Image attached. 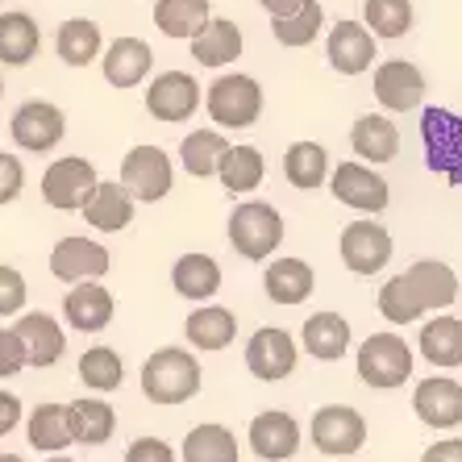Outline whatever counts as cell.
<instances>
[{
  "mask_svg": "<svg viewBox=\"0 0 462 462\" xmlns=\"http://www.w3.org/2000/svg\"><path fill=\"white\" fill-rule=\"evenodd\" d=\"M200 379H205L200 358L188 355L183 346H162L142 363V392L151 404H162V409L188 404L200 392Z\"/></svg>",
  "mask_w": 462,
  "mask_h": 462,
  "instance_id": "1",
  "label": "cell"
},
{
  "mask_svg": "<svg viewBox=\"0 0 462 462\" xmlns=\"http://www.w3.org/2000/svg\"><path fill=\"white\" fill-rule=\"evenodd\" d=\"M205 108L208 121L221 129H250L263 117V84L254 76H242V71H229V76H217L205 92Z\"/></svg>",
  "mask_w": 462,
  "mask_h": 462,
  "instance_id": "2",
  "label": "cell"
},
{
  "mask_svg": "<svg viewBox=\"0 0 462 462\" xmlns=\"http://www.w3.org/2000/svg\"><path fill=\"white\" fill-rule=\"evenodd\" d=\"M283 242V217L275 205L267 200H242V205L229 213V246L242 258L258 263V258H271Z\"/></svg>",
  "mask_w": 462,
  "mask_h": 462,
  "instance_id": "3",
  "label": "cell"
},
{
  "mask_svg": "<svg viewBox=\"0 0 462 462\" xmlns=\"http://www.w3.org/2000/svg\"><path fill=\"white\" fill-rule=\"evenodd\" d=\"M412 346L400 334H371L358 346V379L375 392H396L412 379Z\"/></svg>",
  "mask_w": 462,
  "mask_h": 462,
  "instance_id": "4",
  "label": "cell"
},
{
  "mask_svg": "<svg viewBox=\"0 0 462 462\" xmlns=\"http://www.w3.org/2000/svg\"><path fill=\"white\" fill-rule=\"evenodd\" d=\"M100 183L105 180L97 175V167L88 159H79V154L54 159L42 171V200L51 208H59V213H84V208L92 205V196H97Z\"/></svg>",
  "mask_w": 462,
  "mask_h": 462,
  "instance_id": "5",
  "label": "cell"
},
{
  "mask_svg": "<svg viewBox=\"0 0 462 462\" xmlns=\"http://www.w3.org/2000/svg\"><path fill=\"white\" fill-rule=\"evenodd\" d=\"M309 433H312V446L325 458H350V454H358L366 446V420L350 404H325V409H317L309 420Z\"/></svg>",
  "mask_w": 462,
  "mask_h": 462,
  "instance_id": "6",
  "label": "cell"
},
{
  "mask_svg": "<svg viewBox=\"0 0 462 462\" xmlns=\"http://www.w3.org/2000/svg\"><path fill=\"white\" fill-rule=\"evenodd\" d=\"M329 192H334L337 205L355 208V213H383L387 200H392V188L387 180L371 167V162H342L329 175Z\"/></svg>",
  "mask_w": 462,
  "mask_h": 462,
  "instance_id": "7",
  "label": "cell"
},
{
  "mask_svg": "<svg viewBox=\"0 0 462 462\" xmlns=\"http://www.w3.org/2000/svg\"><path fill=\"white\" fill-rule=\"evenodd\" d=\"M121 183L129 188L134 200L154 205V200H162V196L171 192L175 167H171V159H167L162 146H134V151L121 159Z\"/></svg>",
  "mask_w": 462,
  "mask_h": 462,
  "instance_id": "8",
  "label": "cell"
},
{
  "mask_svg": "<svg viewBox=\"0 0 462 462\" xmlns=\"http://www.w3.org/2000/svg\"><path fill=\"white\" fill-rule=\"evenodd\" d=\"M9 134L22 151L46 154V151H54V142L67 134V117H63V108L51 105V100H25L9 117Z\"/></svg>",
  "mask_w": 462,
  "mask_h": 462,
  "instance_id": "9",
  "label": "cell"
},
{
  "mask_svg": "<svg viewBox=\"0 0 462 462\" xmlns=\"http://www.w3.org/2000/svg\"><path fill=\"white\" fill-rule=\"evenodd\" d=\"M108 267H113V258L92 237H63L51 250V275L71 283V288L76 283H100V275H108Z\"/></svg>",
  "mask_w": 462,
  "mask_h": 462,
  "instance_id": "10",
  "label": "cell"
},
{
  "mask_svg": "<svg viewBox=\"0 0 462 462\" xmlns=\"http://www.w3.org/2000/svg\"><path fill=\"white\" fill-rule=\"evenodd\" d=\"M246 366H250V375L263 379V383L288 379L296 371V342H291L288 329H280V325L254 329V337L246 342Z\"/></svg>",
  "mask_w": 462,
  "mask_h": 462,
  "instance_id": "11",
  "label": "cell"
},
{
  "mask_svg": "<svg viewBox=\"0 0 462 462\" xmlns=\"http://www.w3.org/2000/svg\"><path fill=\"white\" fill-rule=\"evenodd\" d=\"M200 108V84H196L188 71H162L151 79L146 88V113L154 121H167V125H180Z\"/></svg>",
  "mask_w": 462,
  "mask_h": 462,
  "instance_id": "12",
  "label": "cell"
},
{
  "mask_svg": "<svg viewBox=\"0 0 462 462\" xmlns=\"http://www.w3.org/2000/svg\"><path fill=\"white\" fill-rule=\"evenodd\" d=\"M337 254L355 275H379L392 258V234L375 221H355L337 237Z\"/></svg>",
  "mask_w": 462,
  "mask_h": 462,
  "instance_id": "13",
  "label": "cell"
},
{
  "mask_svg": "<svg viewBox=\"0 0 462 462\" xmlns=\"http://www.w3.org/2000/svg\"><path fill=\"white\" fill-rule=\"evenodd\" d=\"M412 412L430 430H454V425H462V383L450 375L420 379L417 392H412Z\"/></svg>",
  "mask_w": 462,
  "mask_h": 462,
  "instance_id": "14",
  "label": "cell"
},
{
  "mask_svg": "<svg viewBox=\"0 0 462 462\" xmlns=\"http://www.w3.org/2000/svg\"><path fill=\"white\" fill-rule=\"evenodd\" d=\"M375 100L383 113H412L425 100V76L409 59H387L375 67Z\"/></svg>",
  "mask_w": 462,
  "mask_h": 462,
  "instance_id": "15",
  "label": "cell"
},
{
  "mask_svg": "<svg viewBox=\"0 0 462 462\" xmlns=\"http://www.w3.org/2000/svg\"><path fill=\"white\" fill-rule=\"evenodd\" d=\"M325 54L337 76H363L375 67V33L358 22H337L325 38Z\"/></svg>",
  "mask_w": 462,
  "mask_h": 462,
  "instance_id": "16",
  "label": "cell"
},
{
  "mask_svg": "<svg viewBox=\"0 0 462 462\" xmlns=\"http://www.w3.org/2000/svg\"><path fill=\"white\" fill-rule=\"evenodd\" d=\"M250 450L267 462H288L300 450V425L291 412L267 409L250 420Z\"/></svg>",
  "mask_w": 462,
  "mask_h": 462,
  "instance_id": "17",
  "label": "cell"
},
{
  "mask_svg": "<svg viewBox=\"0 0 462 462\" xmlns=\"http://www.w3.org/2000/svg\"><path fill=\"white\" fill-rule=\"evenodd\" d=\"M63 317L79 334H100L113 321V291L100 283H76L63 296Z\"/></svg>",
  "mask_w": 462,
  "mask_h": 462,
  "instance_id": "18",
  "label": "cell"
},
{
  "mask_svg": "<svg viewBox=\"0 0 462 462\" xmlns=\"http://www.w3.org/2000/svg\"><path fill=\"white\" fill-rule=\"evenodd\" d=\"M151 67L154 54L142 38H117V42H108L105 59H100V71H105V79L113 88H138L151 76Z\"/></svg>",
  "mask_w": 462,
  "mask_h": 462,
  "instance_id": "19",
  "label": "cell"
},
{
  "mask_svg": "<svg viewBox=\"0 0 462 462\" xmlns=\"http://www.w3.org/2000/svg\"><path fill=\"white\" fill-rule=\"evenodd\" d=\"M350 146H355L358 159H366L371 167H383L400 154V129L387 113H366L355 121L350 129Z\"/></svg>",
  "mask_w": 462,
  "mask_h": 462,
  "instance_id": "20",
  "label": "cell"
},
{
  "mask_svg": "<svg viewBox=\"0 0 462 462\" xmlns=\"http://www.w3.org/2000/svg\"><path fill=\"white\" fill-rule=\"evenodd\" d=\"M300 346L317 363H337L350 350V325L342 312H312L300 325Z\"/></svg>",
  "mask_w": 462,
  "mask_h": 462,
  "instance_id": "21",
  "label": "cell"
},
{
  "mask_svg": "<svg viewBox=\"0 0 462 462\" xmlns=\"http://www.w3.org/2000/svg\"><path fill=\"white\" fill-rule=\"evenodd\" d=\"M263 288H267L271 304L291 309V304H304L312 296L317 275H312V267L304 263V258H275V263L267 267V275H263Z\"/></svg>",
  "mask_w": 462,
  "mask_h": 462,
  "instance_id": "22",
  "label": "cell"
},
{
  "mask_svg": "<svg viewBox=\"0 0 462 462\" xmlns=\"http://www.w3.org/2000/svg\"><path fill=\"white\" fill-rule=\"evenodd\" d=\"M134 196H129V188L121 180H105L97 188V196H92V205L84 208L88 226L100 229V234H121V229L134 226Z\"/></svg>",
  "mask_w": 462,
  "mask_h": 462,
  "instance_id": "23",
  "label": "cell"
},
{
  "mask_svg": "<svg viewBox=\"0 0 462 462\" xmlns=\"http://www.w3.org/2000/svg\"><path fill=\"white\" fill-rule=\"evenodd\" d=\"M242 46H246V38H242V30H237L229 17H217V22H208L205 30H200V38H192V59L200 67H229L242 59Z\"/></svg>",
  "mask_w": 462,
  "mask_h": 462,
  "instance_id": "24",
  "label": "cell"
},
{
  "mask_svg": "<svg viewBox=\"0 0 462 462\" xmlns=\"http://www.w3.org/2000/svg\"><path fill=\"white\" fill-rule=\"evenodd\" d=\"M30 346V366H54L67 350L63 325L54 321L51 312H22V321L13 325Z\"/></svg>",
  "mask_w": 462,
  "mask_h": 462,
  "instance_id": "25",
  "label": "cell"
},
{
  "mask_svg": "<svg viewBox=\"0 0 462 462\" xmlns=\"http://www.w3.org/2000/svg\"><path fill=\"white\" fill-rule=\"evenodd\" d=\"M404 275H409V283L417 288L420 300H425V309H450L458 300V275L441 258H417Z\"/></svg>",
  "mask_w": 462,
  "mask_h": 462,
  "instance_id": "26",
  "label": "cell"
},
{
  "mask_svg": "<svg viewBox=\"0 0 462 462\" xmlns=\"http://www.w3.org/2000/svg\"><path fill=\"white\" fill-rule=\"evenodd\" d=\"M171 288L183 300H213L221 291V263L213 254H183L171 267Z\"/></svg>",
  "mask_w": 462,
  "mask_h": 462,
  "instance_id": "27",
  "label": "cell"
},
{
  "mask_svg": "<svg viewBox=\"0 0 462 462\" xmlns=\"http://www.w3.org/2000/svg\"><path fill=\"white\" fill-rule=\"evenodd\" d=\"M54 51L67 67H88L105 59V38H100V25L92 17H71V22L59 25L54 33Z\"/></svg>",
  "mask_w": 462,
  "mask_h": 462,
  "instance_id": "28",
  "label": "cell"
},
{
  "mask_svg": "<svg viewBox=\"0 0 462 462\" xmlns=\"http://www.w3.org/2000/svg\"><path fill=\"white\" fill-rule=\"evenodd\" d=\"M67 420H71V438L79 446H105L113 433H117V412L108 400L97 396H84V400H71L67 404Z\"/></svg>",
  "mask_w": 462,
  "mask_h": 462,
  "instance_id": "29",
  "label": "cell"
},
{
  "mask_svg": "<svg viewBox=\"0 0 462 462\" xmlns=\"http://www.w3.org/2000/svg\"><path fill=\"white\" fill-rule=\"evenodd\" d=\"M38 46H42V30H38V22H33L30 13H22V9L0 13V63H9V67L33 63Z\"/></svg>",
  "mask_w": 462,
  "mask_h": 462,
  "instance_id": "30",
  "label": "cell"
},
{
  "mask_svg": "<svg viewBox=\"0 0 462 462\" xmlns=\"http://www.w3.org/2000/svg\"><path fill=\"white\" fill-rule=\"evenodd\" d=\"M420 358L441 371L462 366V321L458 317H433V321L420 325Z\"/></svg>",
  "mask_w": 462,
  "mask_h": 462,
  "instance_id": "31",
  "label": "cell"
},
{
  "mask_svg": "<svg viewBox=\"0 0 462 462\" xmlns=\"http://www.w3.org/2000/svg\"><path fill=\"white\" fill-rule=\"evenodd\" d=\"M208 22H213L208 17V0H154V25L167 38L192 42V38H200V30Z\"/></svg>",
  "mask_w": 462,
  "mask_h": 462,
  "instance_id": "32",
  "label": "cell"
},
{
  "mask_svg": "<svg viewBox=\"0 0 462 462\" xmlns=\"http://www.w3.org/2000/svg\"><path fill=\"white\" fill-rule=\"evenodd\" d=\"M183 334L196 350H226L229 342L237 337V317L221 304H205V309H196L188 321H183Z\"/></svg>",
  "mask_w": 462,
  "mask_h": 462,
  "instance_id": "33",
  "label": "cell"
},
{
  "mask_svg": "<svg viewBox=\"0 0 462 462\" xmlns=\"http://www.w3.org/2000/svg\"><path fill=\"white\" fill-rule=\"evenodd\" d=\"M283 175H288L291 188L317 192L329 180V151L321 142H291L288 154H283Z\"/></svg>",
  "mask_w": 462,
  "mask_h": 462,
  "instance_id": "34",
  "label": "cell"
},
{
  "mask_svg": "<svg viewBox=\"0 0 462 462\" xmlns=\"http://www.w3.org/2000/svg\"><path fill=\"white\" fill-rule=\"evenodd\" d=\"M226 154H229V142L221 138V129H192V134L180 142L183 171L196 175V180H208V175L221 171V159H226Z\"/></svg>",
  "mask_w": 462,
  "mask_h": 462,
  "instance_id": "35",
  "label": "cell"
},
{
  "mask_svg": "<svg viewBox=\"0 0 462 462\" xmlns=\"http://www.w3.org/2000/svg\"><path fill=\"white\" fill-rule=\"evenodd\" d=\"M180 462H237V438L226 425H196L180 446Z\"/></svg>",
  "mask_w": 462,
  "mask_h": 462,
  "instance_id": "36",
  "label": "cell"
},
{
  "mask_svg": "<svg viewBox=\"0 0 462 462\" xmlns=\"http://www.w3.org/2000/svg\"><path fill=\"white\" fill-rule=\"evenodd\" d=\"M25 433H30L33 450H42V454H63L76 441L71 438V420H67V404H38L30 412Z\"/></svg>",
  "mask_w": 462,
  "mask_h": 462,
  "instance_id": "37",
  "label": "cell"
},
{
  "mask_svg": "<svg viewBox=\"0 0 462 462\" xmlns=\"http://www.w3.org/2000/svg\"><path fill=\"white\" fill-rule=\"evenodd\" d=\"M221 188L234 196H246L254 192L258 183H263V175H267V162H263V154H258V146H229V154L221 159Z\"/></svg>",
  "mask_w": 462,
  "mask_h": 462,
  "instance_id": "38",
  "label": "cell"
},
{
  "mask_svg": "<svg viewBox=\"0 0 462 462\" xmlns=\"http://www.w3.org/2000/svg\"><path fill=\"white\" fill-rule=\"evenodd\" d=\"M321 25H325L321 0H304L291 17H275V22H271V33H275V42L280 46L300 51V46H312L317 38H321Z\"/></svg>",
  "mask_w": 462,
  "mask_h": 462,
  "instance_id": "39",
  "label": "cell"
},
{
  "mask_svg": "<svg viewBox=\"0 0 462 462\" xmlns=\"http://www.w3.org/2000/svg\"><path fill=\"white\" fill-rule=\"evenodd\" d=\"M363 25L375 38L396 42L412 30V0H366L363 5Z\"/></svg>",
  "mask_w": 462,
  "mask_h": 462,
  "instance_id": "40",
  "label": "cell"
},
{
  "mask_svg": "<svg viewBox=\"0 0 462 462\" xmlns=\"http://www.w3.org/2000/svg\"><path fill=\"white\" fill-rule=\"evenodd\" d=\"M379 312H383L392 325H412L425 317V300L417 296V288L409 283V275H392V280L379 288Z\"/></svg>",
  "mask_w": 462,
  "mask_h": 462,
  "instance_id": "41",
  "label": "cell"
},
{
  "mask_svg": "<svg viewBox=\"0 0 462 462\" xmlns=\"http://www.w3.org/2000/svg\"><path fill=\"white\" fill-rule=\"evenodd\" d=\"M79 379H84L88 392H117L121 379H125V363L113 346H92L79 358Z\"/></svg>",
  "mask_w": 462,
  "mask_h": 462,
  "instance_id": "42",
  "label": "cell"
},
{
  "mask_svg": "<svg viewBox=\"0 0 462 462\" xmlns=\"http://www.w3.org/2000/svg\"><path fill=\"white\" fill-rule=\"evenodd\" d=\"M22 366H30V346L17 329H0V379L17 375Z\"/></svg>",
  "mask_w": 462,
  "mask_h": 462,
  "instance_id": "43",
  "label": "cell"
},
{
  "mask_svg": "<svg viewBox=\"0 0 462 462\" xmlns=\"http://www.w3.org/2000/svg\"><path fill=\"white\" fill-rule=\"evenodd\" d=\"M25 296H30V288H25L22 271H17V267H5V263H0V317L22 312Z\"/></svg>",
  "mask_w": 462,
  "mask_h": 462,
  "instance_id": "44",
  "label": "cell"
},
{
  "mask_svg": "<svg viewBox=\"0 0 462 462\" xmlns=\"http://www.w3.org/2000/svg\"><path fill=\"white\" fill-rule=\"evenodd\" d=\"M25 188V167L17 154L0 151V205H9V200H17V192Z\"/></svg>",
  "mask_w": 462,
  "mask_h": 462,
  "instance_id": "45",
  "label": "cell"
},
{
  "mask_svg": "<svg viewBox=\"0 0 462 462\" xmlns=\"http://www.w3.org/2000/svg\"><path fill=\"white\" fill-rule=\"evenodd\" d=\"M125 462H180V454L162 438H138V441H129Z\"/></svg>",
  "mask_w": 462,
  "mask_h": 462,
  "instance_id": "46",
  "label": "cell"
},
{
  "mask_svg": "<svg viewBox=\"0 0 462 462\" xmlns=\"http://www.w3.org/2000/svg\"><path fill=\"white\" fill-rule=\"evenodd\" d=\"M420 462H462V438H441L420 454Z\"/></svg>",
  "mask_w": 462,
  "mask_h": 462,
  "instance_id": "47",
  "label": "cell"
},
{
  "mask_svg": "<svg viewBox=\"0 0 462 462\" xmlns=\"http://www.w3.org/2000/svg\"><path fill=\"white\" fill-rule=\"evenodd\" d=\"M22 425V400L13 396V392H0V438L13 433Z\"/></svg>",
  "mask_w": 462,
  "mask_h": 462,
  "instance_id": "48",
  "label": "cell"
},
{
  "mask_svg": "<svg viewBox=\"0 0 462 462\" xmlns=\"http://www.w3.org/2000/svg\"><path fill=\"white\" fill-rule=\"evenodd\" d=\"M258 5H263V9L271 13V22H275V17H291V13L300 9L304 0H258Z\"/></svg>",
  "mask_w": 462,
  "mask_h": 462,
  "instance_id": "49",
  "label": "cell"
},
{
  "mask_svg": "<svg viewBox=\"0 0 462 462\" xmlns=\"http://www.w3.org/2000/svg\"><path fill=\"white\" fill-rule=\"evenodd\" d=\"M0 462H25L22 454H0Z\"/></svg>",
  "mask_w": 462,
  "mask_h": 462,
  "instance_id": "50",
  "label": "cell"
},
{
  "mask_svg": "<svg viewBox=\"0 0 462 462\" xmlns=\"http://www.w3.org/2000/svg\"><path fill=\"white\" fill-rule=\"evenodd\" d=\"M46 462H71V458H54V454H51V458H46Z\"/></svg>",
  "mask_w": 462,
  "mask_h": 462,
  "instance_id": "51",
  "label": "cell"
},
{
  "mask_svg": "<svg viewBox=\"0 0 462 462\" xmlns=\"http://www.w3.org/2000/svg\"><path fill=\"white\" fill-rule=\"evenodd\" d=\"M0 97H5V79H0Z\"/></svg>",
  "mask_w": 462,
  "mask_h": 462,
  "instance_id": "52",
  "label": "cell"
}]
</instances>
